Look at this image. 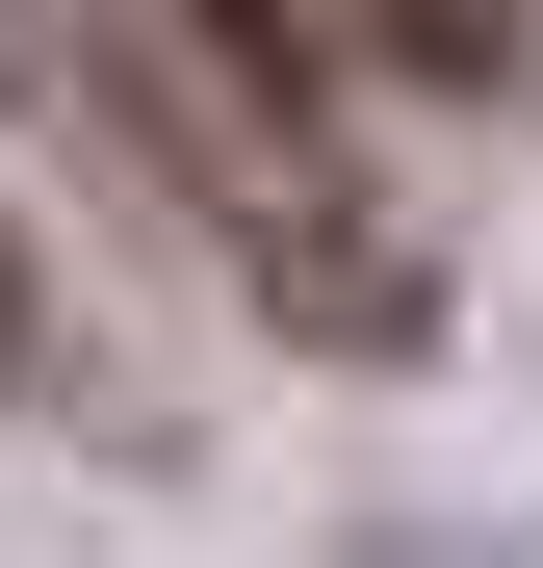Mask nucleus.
Instances as JSON below:
<instances>
[{
    "label": "nucleus",
    "instance_id": "nucleus-2",
    "mask_svg": "<svg viewBox=\"0 0 543 568\" xmlns=\"http://www.w3.org/2000/svg\"><path fill=\"white\" fill-rule=\"evenodd\" d=\"M311 52L414 78V104H517V0H311Z\"/></svg>",
    "mask_w": 543,
    "mask_h": 568
},
{
    "label": "nucleus",
    "instance_id": "nucleus-1",
    "mask_svg": "<svg viewBox=\"0 0 543 568\" xmlns=\"http://www.w3.org/2000/svg\"><path fill=\"white\" fill-rule=\"evenodd\" d=\"M130 78H155V130L208 155V207L336 181V52H311V0H130Z\"/></svg>",
    "mask_w": 543,
    "mask_h": 568
}]
</instances>
